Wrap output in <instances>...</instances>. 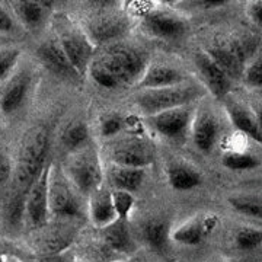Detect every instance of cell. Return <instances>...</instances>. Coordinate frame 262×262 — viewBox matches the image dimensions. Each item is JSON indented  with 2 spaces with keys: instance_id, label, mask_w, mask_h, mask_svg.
I'll use <instances>...</instances> for the list:
<instances>
[{
  "instance_id": "36",
  "label": "cell",
  "mask_w": 262,
  "mask_h": 262,
  "mask_svg": "<svg viewBox=\"0 0 262 262\" xmlns=\"http://www.w3.org/2000/svg\"><path fill=\"white\" fill-rule=\"evenodd\" d=\"M249 16L255 24L261 25V2L253 3L252 6L249 8Z\"/></svg>"
},
{
  "instance_id": "27",
  "label": "cell",
  "mask_w": 262,
  "mask_h": 262,
  "mask_svg": "<svg viewBox=\"0 0 262 262\" xmlns=\"http://www.w3.org/2000/svg\"><path fill=\"white\" fill-rule=\"evenodd\" d=\"M111 194H113V204L117 219L128 220L131 210H133L134 203H136L133 194L128 191H121V189H115Z\"/></svg>"
},
{
  "instance_id": "15",
  "label": "cell",
  "mask_w": 262,
  "mask_h": 262,
  "mask_svg": "<svg viewBox=\"0 0 262 262\" xmlns=\"http://www.w3.org/2000/svg\"><path fill=\"white\" fill-rule=\"evenodd\" d=\"M103 241L115 252L128 253L133 252L134 244L131 239L130 229H128V220L115 219L113 223L102 227Z\"/></svg>"
},
{
  "instance_id": "31",
  "label": "cell",
  "mask_w": 262,
  "mask_h": 262,
  "mask_svg": "<svg viewBox=\"0 0 262 262\" xmlns=\"http://www.w3.org/2000/svg\"><path fill=\"white\" fill-rule=\"evenodd\" d=\"M246 83L253 88H261L262 86V66L261 58L255 60L252 64H249L244 70Z\"/></svg>"
},
{
  "instance_id": "25",
  "label": "cell",
  "mask_w": 262,
  "mask_h": 262,
  "mask_svg": "<svg viewBox=\"0 0 262 262\" xmlns=\"http://www.w3.org/2000/svg\"><path fill=\"white\" fill-rule=\"evenodd\" d=\"M222 165L230 170H251V169L259 166V160L251 153L229 151L223 156Z\"/></svg>"
},
{
  "instance_id": "38",
  "label": "cell",
  "mask_w": 262,
  "mask_h": 262,
  "mask_svg": "<svg viewBox=\"0 0 262 262\" xmlns=\"http://www.w3.org/2000/svg\"><path fill=\"white\" fill-rule=\"evenodd\" d=\"M8 262H20V261H18V259H10V261H8Z\"/></svg>"
},
{
  "instance_id": "7",
  "label": "cell",
  "mask_w": 262,
  "mask_h": 262,
  "mask_svg": "<svg viewBox=\"0 0 262 262\" xmlns=\"http://www.w3.org/2000/svg\"><path fill=\"white\" fill-rule=\"evenodd\" d=\"M143 28L156 38L177 39L188 31V24L173 13L165 10H150L143 15Z\"/></svg>"
},
{
  "instance_id": "1",
  "label": "cell",
  "mask_w": 262,
  "mask_h": 262,
  "mask_svg": "<svg viewBox=\"0 0 262 262\" xmlns=\"http://www.w3.org/2000/svg\"><path fill=\"white\" fill-rule=\"evenodd\" d=\"M48 150V131L42 125L32 127L22 139L16 165V182L27 195L29 187L41 173Z\"/></svg>"
},
{
  "instance_id": "3",
  "label": "cell",
  "mask_w": 262,
  "mask_h": 262,
  "mask_svg": "<svg viewBox=\"0 0 262 262\" xmlns=\"http://www.w3.org/2000/svg\"><path fill=\"white\" fill-rule=\"evenodd\" d=\"M196 98V91L194 88H182L172 86L163 89H151L137 96L136 102L141 111L147 115L156 114L185 106L188 102Z\"/></svg>"
},
{
  "instance_id": "14",
  "label": "cell",
  "mask_w": 262,
  "mask_h": 262,
  "mask_svg": "<svg viewBox=\"0 0 262 262\" xmlns=\"http://www.w3.org/2000/svg\"><path fill=\"white\" fill-rule=\"evenodd\" d=\"M195 64L207 86L215 96L222 98L229 92L230 79L214 64V61L207 56V53H196Z\"/></svg>"
},
{
  "instance_id": "10",
  "label": "cell",
  "mask_w": 262,
  "mask_h": 262,
  "mask_svg": "<svg viewBox=\"0 0 262 262\" xmlns=\"http://www.w3.org/2000/svg\"><path fill=\"white\" fill-rule=\"evenodd\" d=\"M151 122L153 127L159 131L162 136L165 137H178L191 122V111L189 108L179 106L173 110H168L163 113L151 115Z\"/></svg>"
},
{
  "instance_id": "17",
  "label": "cell",
  "mask_w": 262,
  "mask_h": 262,
  "mask_svg": "<svg viewBox=\"0 0 262 262\" xmlns=\"http://www.w3.org/2000/svg\"><path fill=\"white\" fill-rule=\"evenodd\" d=\"M29 83H31L29 76L27 73H24V75L16 76L8 84V88L3 91L2 99H0V106H2L3 113L12 114L18 110L19 106L22 105V102L25 101V98H27Z\"/></svg>"
},
{
  "instance_id": "21",
  "label": "cell",
  "mask_w": 262,
  "mask_h": 262,
  "mask_svg": "<svg viewBox=\"0 0 262 262\" xmlns=\"http://www.w3.org/2000/svg\"><path fill=\"white\" fill-rule=\"evenodd\" d=\"M143 237L151 249L162 252L169 241V222L165 219H151L143 229Z\"/></svg>"
},
{
  "instance_id": "39",
  "label": "cell",
  "mask_w": 262,
  "mask_h": 262,
  "mask_svg": "<svg viewBox=\"0 0 262 262\" xmlns=\"http://www.w3.org/2000/svg\"><path fill=\"white\" fill-rule=\"evenodd\" d=\"M0 262H6L5 259H3V256H0Z\"/></svg>"
},
{
  "instance_id": "29",
  "label": "cell",
  "mask_w": 262,
  "mask_h": 262,
  "mask_svg": "<svg viewBox=\"0 0 262 262\" xmlns=\"http://www.w3.org/2000/svg\"><path fill=\"white\" fill-rule=\"evenodd\" d=\"M262 242L261 229L256 227H244L236 233V245L242 251H252Z\"/></svg>"
},
{
  "instance_id": "12",
  "label": "cell",
  "mask_w": 262,
  "mask_h": 262,
  "mask_svg": "<svg viewBox=\"0 0 262 262\" xmlns=\"http://www.w3.org/2000/svg\"><path fill=\"white\" fill-rule=\"evenodd\" d=\"M39 60L48 67L53 73L64 77H76L77 72L72 66L70 60L66 56L64 50L61 48L60 42L57 41H47L38 48Z\"/></svg>"
},
{
  "instance_id": "16",
  "label": "cell",
  "mask_w": 262,
  "mask_h": 262,
  "mask_svg": "<svg viewBox=\"0 0 262 262\" xmlns=\"http://www.w3.org/2000/svg\"><path fill=\"white\" fill-rule=\"evenodd\" d=\"M89 210H91L92 222L99 227H105L117 219L113 204V194L108 191H103L102 188L95 191L94 194H91Z\"/></svg>"
},
{
  "instance_id": "32",
  "label": "cell",
  "mask_w": 262,
  "mask_h": 262,
  "mask_svg": "<svg viewBox=\"0 0 262 262\" xmlns=\"http://www.w3.org/2000/svg\"><path fill=\"white\" fill-rule=\"evenodd\" d=\"M19 58L18 50H9L0 53V80H3L6 76L9 75L12 67L16 64Z\"/></svg>"
},
{
  "instance_id": "5",
  "label": "cell",
  "mask_w": 262,
  "mask_h": 262,
  "mask_svg": "<svg viewBox=\"0 0 262 262\" xmlns=\"http://www.w3.org/2000/svg\"><path fill=\"white\" fill-rule=\"evenodd\" d=\"M60 46L64 50L66 56L75 67L77 75H83L89 69L94 57V42L83 32L73 27H67L60 32Z\"/></svg>"
},
{
  "instance_id": "20",
  "label": "cell",
  "mask_w": 262,
  "mask_h": 262,
  "mask_svg": "<svg viewBox=\"0 0 262 262\" xmlns=\"http://www.w3.org/2000/svg\"><path fill=\"white\" fill-rule=\"evenodd\" d=\"M110 179L115 189L134 192L141 187L144 181V169L115 166L110 172Z\"/></svg>"
},
{
  "instance_id": "40",
  "label": "cell",
  "mask_w": 262,
  "mask_h": 262,
  "mask_svg": "<svg viewBox=\"0 0 262 262\" xmlns=\"http://www.w3.org/2000/svg\"><path fill=\"white\" fill-rule=\"evenodd\" d=\"M113 262H117V261H113Z\"/></svg>"
},
{
  "instance_id": "9",
  "label": "cell",
  "mask_w": 262,
  "mask_h": 262,
  "mask_svg": "<svg viewBox=\"0 0 262 262\" xmlns=\"http://www.w3.org/2000/svg\"><path fill=\"white\" fill-rule=\"evenodd\" d=\"M113 160L117 166L144 169L153 162V151L141 141H125L113 150Z\"/></svg>"
},
{
  "instance_id": "35",
  "label": "cell",
  "mask_w": 262,
  "mask_h": 262,
  "mask_svg": "<svg viewBox=\"0 0 262 262\" xmlns=\"http://www.w3.org/2000/svg\"><path fill=\"white\" fill-rule=\"evenodd\" d=\"M13 29V20L10 15L0 6V34H6Z\"/></svg>"
},
{
  "instance_id": "26",
  "label": "cell",
  "mask_w": 262,
  "mask_h": 262,
  "mask_svg": "<svg viewBox=\"0 0 262 262\" xmlns=\"http://www.w3.org/2000/svg\"><path fill=\"white\" fill-rule=\"evenodd\" d=\"M230 204H232V207H233L234 210H236L237 213H241V214L261 219V200L256 198V196H234V198H230Z\"/></svg>"
},
{
  "instance_id": "6",
  "label": "cell",
  "mask_w": 262,
  "mask_h": 262,
  "mask_svg": "<svg viewBox=\"0 0 262 262\" xmlns=\"http://www.w3.org/2000/svg\"><path fill=\"white\" fill-rule=\"evenodd\" d=\"M48 211L58 217H76L80 214V204L69 184V179L50 175L48 184Z\"/></svg>"
},
{
  "instance_id": "37",
  "label": "cell",
  "mask_w": 262,
  "mask_h": 262,
  "mask_svg": "<svg viewBox=\"0 0 262 262\" xmlns=\"http://www.w3.org/2000/svg\"><path fill=\"white\" fill-rule=\"evenodd\" d=\"M39 262H66L63 258H60V256H48V258H44V259H41Z\"/></svg>"
},
{
  "instance_id": "2",
  "label": "cell",
  "mask_w": 262,
  "mask_h": 262,
  "mask_svg": "<svg viewBox=\"0 0 262 262\" xmlns=\"http://www.w3.org/2000/svg\"><path fill=\"white\" fill-rule=\"evenodd\" d=\"M96 60L118 80L120 84H130L140 80L146 70L144 58L137 50L124 46L106 48Z\"/></svg>"
},
{
  "instance_id": "34",
  "label": "cell",
  "mask_w": 262,
  "mask_h": 262,
  "mask_svg": "<svg viewBox=\"0 0 262 262\" xmlns=\"http://www.w3.org/2000/svg\"><path fill=\"white\" fill-rule=\"evenodd\" d=\"M12 175V165L8 158L0 155V187H3Z\"/></svg>"
},
{
  "instance_id": "11",
  "label": "cell",
  "mask_w": 262,
  "mask_h": 262,
  "mask_svg": "<svg viewBox=\"0 0 262 262\" xmlns=\"http://www.w3.org/2000/svg\"><path fill=\"white\" fill-rule=\"evenodd\" d=\"M185 80V76L179 70L165 64H153L144 70L141 79L137 82L140 89L151 91V89H163L179 86Z\"/></svg>"
},
{
  "instance_id": "30",
  "label": "cell",
  "mask_w": 262,
  "mask_h": 262,
  "mask_svg": "<svg viewBox=\"0 0 262 262\" xmlns=\"http://www.w3.org/2000/svg\"><path fill=\"white\" fill-rule=\"evenodd\" d=\"M89 72H91V76L94 79L96 84H99L101 88H106V89H115L121 84L118 83V80L114 77L105 67H103L96 58L91 61L89 64Z\"/></svg>"
},
{
  "instance_id": "19",
  "label": "cell",
  "mask_w": 262,
  "mask_h": 262,
  "mask_svg": "<svg viewBox=\"0 0 262 262\" xmlns=\"http://www.w3.org/2000/svg\"><path fill=\"white\" fill-rule=\"evenodd\" d=\"M168 179L170 187L178 191H188L201 184V175L192 166L185 163H175L168 169Z\"/></svg>"
},
{
  "instance_id": "28",
  "label": "cell",
  "mask_w": 262,
  "mask_h": 262,
  "mask_svg": "<svg viewBox=\"0 0 262 262\" xmlns=\"http://www.w3.org/2000/svg\"><path fill=\"white\" fill-rule=\"evenodd\" d=\"M88 127L84 122H75L69 125L63 133V143L69 149H77L80 144H83L88 139Z\"/></svg>"
},
{
  "instance_id": "8",
  "label": "cell",
  "mask_w": 262,
  "mask_h": 262,
  "mask_svg": "<svg viewBox=\"0 0 262 262\" xmlns=\"http://www.w3.org/2000/svg\"><path fill=\"white\" fill-rule=\"evenodd\" d=\"M51 166H44L34 184L29 187L25 198V210L34 225H42L48 215V184Z\"/></svg>"
},
{
  "instance_id": "33",
  "label": "cell",
  "mask_w": 262,
  "mask_h": 262,
  "mask_svg": "<svg viewBox=\"0 0 262 262\" xmlns=\"http://www.w3.org/2000/svg\"><path fill=\"white\" fill-rule=\"evenodd\" d=\"M122 125H124L122 118L117 117V115H108V117H105V120L101 124V133L105 137H111L122 130Z\"/></svg>"
},
{
  "instance_id": "18",
  "label": "cell",
  "mask_w": 262,
  "mask_h": 262,
  "mask_svg": "<svg viewBox=\"0 0 262 262\" xmlns=\"http://www.w3.org/2000/svg\"><path fill=\"white\" fill-rule=\"evenodd\" d=\"M226 111L229 114L230 121L239 131L248 134L253 140L261 143V128L256 118L253 117L249 110H246L241 103L226 102Z\"/></svg>"
},
{
  "instance_id": "22",
  "label": "cell",
  "mask_w": 262,
  "mask_h": 262,
  "mask_svg": "<svg viewBox=\"0 0 262 262\" xmlns=\"http://www.w3.org/2000/svg\"><path fill=\"white\" fill-rule=\"evenodd\" d=\"M50 2H32V0H25L16 3L15 9L20 18V20L29 27V28H37L38 25L44 20L46 9L50 6Z\"/></svg>"
},
{
  "instance_id": "4",
  "label": "cell",
  "mask_w": 262,
  "mask_h": 262,
  "mask_svg": "<svg viewBox=\"0 0 262 262\" xmlns=\"http://www.w3.org/2000/svg\"><path fill=\"white\" fill-rule=\"evenodd\" d=\"M69 179L83 194H94L102 188L103 173L98 155L95 151H82L70 162L67 169Z\"/></svg>"
},
{
  "instance_id": "13",
  "label": "cell",
  "mask_w": 262,
  "mask_h": 262,
  "mask_svg": "<svg viewBox=\"0 0 262 262\" xmlns=\"http://www.w3.org/2000/svg\"><path fill=\"white\" fill-rule=\"evenodd\" d=\"M219 121L211 113H200L192 121V139L196 149L208 153L219 139Z\"/></svg>"
},
{
  "instance_id": "24",
  "label": "cell",
  "mask_w": 262,
  "mask_h": 262,
  "mask_svg": "<svg viewBox=\"0 0 262 262\" xmlns=\"http://www.w3.org/2000/svg\"><path fill=\"white\" fill-rule=\"evenodd\" d=\"M172 237L175 242L188 245V246H195V245L201 244V241L206 237L203 225H201V219H194V220H189L185 225L179 226L173 232Z\"/></svg>"
},
{
  "instance_id": "23",
  "label": "cell",
  "mask_w": 262,
  "mask_h": 262,
  "mask_svg": "<svg viewBox=\"0 0 262 262\" xmlns=\"http://www.w3.org/2000/svg\"><path fill=\"white\" fill-rule=\"evenodd\" d=\"M125 29V25L121 19H114V18H101L98 19L96 22H94L91 25V41H98V42H102V41H108V39H113L117 38L118 35H121Z\"/></svg>"
}]
</instances>
